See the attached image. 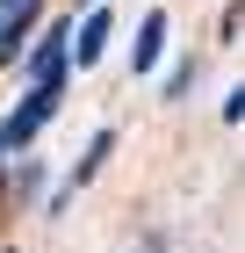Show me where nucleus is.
<instances>
[{
  "mask_svg": "<svg viewBox=\"0 0 245 253\" xmlns=\"http://www.w3.org/2000/svg\"><path fill=\"white\" fill-rule=\"evenodd\" d=\"M58 101H65V80H36V87H29V101H22L15 116H0V159L22 152V145H29V137L58 116Z\"/></svg>",
  "mask_w": 245,
  "mask_h": 253,
  "instance_id": "nucleus-1",
  "label": "nucleus"
},
{
  "mask_svg": "<svg viewBox=\"0 0 245 253\" xmlns=\"http://www.w3.org/2000/svg\"><path fill=\"white\" fill-rule=\"evenodd\" d=\"M72 73V22H51L43 43L29 51V80H65Z\"/></svg>",
  "mask_w": 245,
  "mask_h": 253,
  "instance_id": "nucleus-2",
  "label": "nucleus"
},
{
  "mask_svg": "<svg viewBox=\"0 0 245 253\" xmlns=\"http://www.w3.org/2000/svg\"><path fill=\"white\" fill-rule=\"evenodd\" d=\"M43 0H0V65H15L29 51V22H36Z\"/></svg>",
  "mask_w": 245,
  "mask_h": 253,
  "instance_id": "nucleus-3",
  "label": "nucleus"
},
{
  "mask_svg": "<svg viewBox=\"0 0 245 253\" xmlns=\"http://www.w3.org/2000/svg\"><path fill=\"white\" fill-rule=\"evenodd\" d=\"M108 29H115V15H101V7H94V15L72 29V65H94L101 51H108Z\"/></svg>",
  "mask_w": 245,
  "mask_h": 253,
  "instance_id": "nucleus-4",
  "label": "nucleus"
},
{
  "mask_svg": "<svg viewBox=\"0 0 245 253\" xmlns=\"http://www.w3.org/2000/svg\"><path fill=\"white\" fill-rule=\"evenodd\" d=\"M159 51H166V15H144V22H137V43H130V65H137V73H151Z\"/></svg>",
  "mask_w": 245,
  "mask_h": 253,
  "instance_id": "nucleus-5",
  "label": "nucleus"
},
{
  "mask_svg": "<svg viewBox=\"0 0 245 253\" xmlns=\"http://www.w3.org/2000/svg\"><path fill=\"white\" fill-rule=\"evenodd\" d=\"M108 152H115V130H101L94 145H87V159H79V174H72V188H79V181H87V174H101V167H108Z\"/></svg>",
  "mask_w": 245,
  "mask_h": 253,
  "instance_id": "nucleus-6",
  "label": "nucleus"
},
{
  "mask_svg": "<svg viewBox=\"0 0 245 253\" xmlns=\"http://www.w3.org/2000/svg\"><path fill=\"white\" fill-rule=\"evenodd\" d=\"M188 80H195V58H180V65L166 73V94H188Z\"/></svg>",
  "mask_w": 245,
  "mask_h": 253,
  "instance_id": "nucleus-7",
  "label": "nucleus"
}]
</instances>
